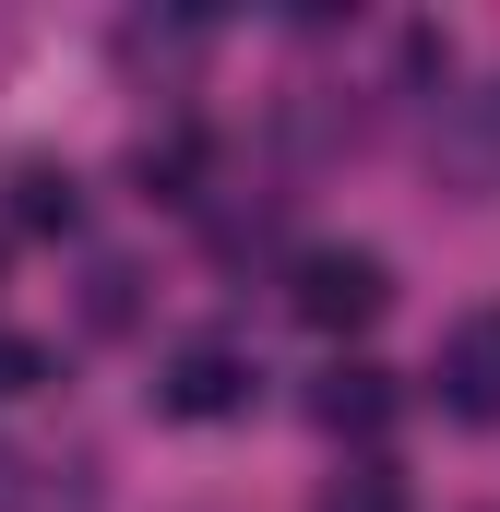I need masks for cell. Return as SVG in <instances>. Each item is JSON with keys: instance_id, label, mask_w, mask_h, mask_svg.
Instances as JSON below:
<instances>
[{"instance_id": "obj_1", "label": "cell", "mask_w": 500, "mask_h": 512, "mask_svg": "<svg viewBox=\"0 0 500 512\" xmlns=\"http://www.w3.org/2000/svg\"><path fill=\"white\" fill-rule=\"evenodd\" d=\"M286 310H298L310 334H358V322L393 310V262H381V251H298Z\"/></svg>"}, {"instance_id": "obj_2", "label": "cell", "mask_w": 500, "mask_h": 512, "mask_svg": "<svg viewBox=\"0 0 500 512\" xmlns=\"http://www.w3.org/2000/svg\"><path fill=\"white\" fill-rule=\"evenodd\" d=\"M250 382H262V370H250L239 346H215V334H203V346H179V358L155 370V405H167V417H239Z\"/></svg>"}, {"instance_id": "obj_3", "label": "cell", "mask_w": 500, "mask_h": 512, "mask_svg": "<svg viewBox=\"0 0 500 512\" xmlns=\"http://www.w3.org/2000/svg\"><path fill=\"white\" fill-rule=\"evenodd\" d=\"M441 405L477 417V429L500 417V298H489V310H465V322L441 334Z\"/></svg>"}, {"instance_id": "obj_4", "label": "cell", "mask_w": 500, "mask_h": 512, "mask_svg": "<svg viewBox=\"0 0 500 512\" xmlns=\"http://www.w3.org/2000/svg\"><path fill=\"white\" fill-rule=\"evenodd\" d=\"M310 417H322L334 441H370L381 417H393V382H381V370H334V382L310 393Z\"/></svg>"}, {"instance_id": "obj_5", "label": "cell", "mask_w": 500, "mask_h": 512, "mask_svg": "<svg viewBox=\"0 0 500 512\" xmlns=\"http://www.w3.org/2000/svg\"><path fill=\"white\" fill-rule=\"evenodd\" d=\"M12 227H72V167H24L12 179Z\"/></svg>"}, {"instance_id": "obj_6", "label": "cell", "mask_w": 500, "mask_h": 512, "mask_svg": "<svg viewBox=\"0 0 500 512\" xmlns=\"http://www.w3.org/2000/svg\"><path fill=\"white\" fill-rule=\"evenodd\" d=\"M322 512H405V489H393L381 465H346V477L322 489Z\"/></svg>"}, {"instance_id": "obj_7", "label": "cell", "mask_w": 500, "mask_h": 512, "mask_svg": "<svg viewBox=\"0 0 500 512\" xmlns=\"http://www.w3.org/2000/svg\"><path fill=\"white\" fill-rule=\"evenodd\" d=\"M48 382V346L36 334H0V393H36Z\"/></svg>"}]
</instances>
